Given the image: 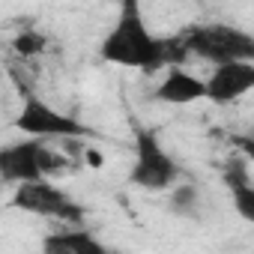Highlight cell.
<instances>
[{
	"instance_id": "1",
	"label": "cell",
	"mask_w": 254,
	"mask_h": 254,
	"mask_svg": "<svg viewBox=\"0 0 254 254\" xmlns=\"http://www.w3.org/2000/svg\"><path fill=\"white\" fill-rule=\"evenodd\" d=\"M102 57L117 66H129V69H144L156 72L168 63H183L189 57V48L183 36L159 39L144 21L141 3L138 0H120V12L108 36L102 39Z\"/></svg>"
},
{
	"instance_id": "2",
	"label": "cell",
	"mask_w": 254,
	"mask_h": 254,
	"mask_svg": "<svg viewBox=\"0 0 254 254\" xmlns=\"http://www.w3.org/2000/svg\"><path fill=\"white\" fill-rule=\"evenodd\" d=\"M189 54H197L212 63L227 60H251L254 63V36L248 30L230 24H197L180 33Z\"/></svg>"
},
{
	"instance_id": "3",
	"label": "cell",
	"mask_w": 254,
	"mask_h": 254,
	"mask_svg": "<svg viewBox=\"0 0 254 254\" xmlns=\"http://www.w3.org/2000/svg\"><path fill=\"white\" fill-rule=\"evenodd\" d=\"M63 171V159L42 144V138L18 141L0 150V177L3 183H33V180H48L51 174Z\"/></svg>"
},
{
	"instance_id": "4",
	"label": "cell",
	"mask_w": 254,
	"mask_h": 254,
	"mask_svg": "<svg viewBox=\"0 0 254 254\" xmlns=\"http://www.w3.org/2000/svg\"><path fill=\"white\" fill-rule=\"evenodd\" d=\"M177 177H180V168L159 144V135L153 129H138L135 132L132 183L147 191H162V189H171L177 183Z\"/></svg>"
},
{
	"instance_id": "5",
	"label": "cell",
	"mask_w": 254,
	"mask_h": 254,
	"mask_svg": "<svg viewBox=\"0 0 254 254\" xmlns=\"http://www.w3.org/2000/svg\"><path fill=\"white\" fill-rule=\"evenodd\" d=\"M18 209L33 212V215H45V218H57V221H72L78 224L84 218V209L57 186H51L48 180H33V183H18L15 189V200Z\"/></svg>"
},
{
	"instance_id": "6",
	"label": "cell",
	"mask_w": 254,
	"mask_h": 254,
	"mask_svg": "<svg viewBox=\"0 0 254 254\" xmlns=\"http://www.w3.org/2000/svg\"><path fill=\"white\" fill-rule=\"evenodd\" d=\"M15 126L24 135H33V138H81V135H87V126H81L75 117L60 114L57 108H51L48 102H42L33 93L24 96Z\"/></svg>"
},
{
	"instance_id": "7",
	"label": "cell",
	"mask_w": 254,
	"mask_h": 254,
	"mask_svg": "<svg viewBox=\"0 0 254 254\" xmlns=\"http://www.w3.org/2000/svg\"><path fill=\"white\" fill-rule=\"evenodd\" d=\"M251 90H254V63L251 60L215 63L212 75L206 78V99H212L215 105L236 102Z\"/></svg>"
},
{
	"instance_id": "8",
	"label": "cell",
	"mask_w": 254,
	"mask_h": 254,
	"mask_svg": "<svg viewBox=\"0 0 254 254\" xmlns=\"http://www.w3.org/2000/svg\"><path fill=\"white\" fill-rule=\"evenodd\" d=\"M156 99L168 102V105H191L197 99H206V81H200L191 72L171 69L165 75V81L156 87Z\"/></svg>"
},
{
	"instance_id": "9",
	"label": "cell",
	"mask_w": 254,
	"mask_h": 254,
	"mask_svg": "<svg viewBox=\"0 0 254 254\" xmlns=\"http://www.w3.org/2000/svg\"><path fill=\"white\" fill-rule=\"evenodd\" d=\"M42 248L51 251V254H105V245L96 236H90L87 230H60V233H51Z\"/></svg>"
},
{
	"instance_id": "10",
	"label": "cell",
	"mask_w": 254,
	"mask_h": 254,
	"mask_svg": "<svg viewBox=\"0 0 254 254\" xmlns=\"http://www.w3.org/2000/svg\"><path fill=\"white\" fill-rule=\"evenodd\" d=\"M171 203H174V212H180V215H197V206H200V191H197V186H194V183H186V186L174 189Z\"/></svg>"
},
{
	"instance_id": "11",
	"label": "cell",
	"mask_w": 254,
	"mask_h": 254,
	"mask_svg": "<svg viewBox=\"0 0 254 254\" xmlns=\"http://www.w3.org/2000/svg\"><path fill=\"white\" fill-rule=\"evenodd\" d=\"M45 45H48V39H45L42 33H36V30H24V33H18V36L12 39V48H15L21 57H36V54L45 51Z\"/></svg>"
},
{
	"instance_id": "12",
	"label": "cell",
	"mask_w": 254,
	"mask_h": 254,
	"mask_svg": "<svg viewBox=\"0 0 254 254\" xmlns=\"http://www.w3.org/2000/svg\"><path fill=\"white\" fill-rule=\"evenodd\" d=\"M233 209L239 212V218H245L248 224H254V186L251 183L233 189Z\"/></svg>"
},
{
	"instance_id": "13",
	"label": "cell",
	"mask_w": 254,
	"mask_h": 254,
	"mask_svg": "<svg viewBox=\"0 0 254 254\" xmlns=\"http://www.w3.org/2000/svg\"><path fill=\"white\" fill-rule=\"evenodd\" d=\"M224 183H227V189H230V191H233V189H239V186H245V183H251L242 159H230V162L224 165Z\"/></svg>"
},
{
	"instance_id": "14",
	"label": "cell",
	"mask_w": 254,
	"mask_h": 254,
	"mask_svg": "<svg viewBox=\"0 0 254 254\" xmlns=\"http://www.w3.org/2000/svg\"><path fill=\"white\" fill-rule=\"evenodd\" d=\"M233 144H236V150H239L245 159H251V162H254V138H251V135H236V138H233Z\"/></svg>"
}]
</instances>
